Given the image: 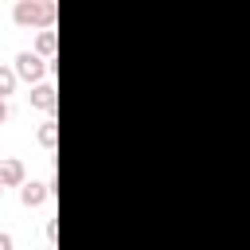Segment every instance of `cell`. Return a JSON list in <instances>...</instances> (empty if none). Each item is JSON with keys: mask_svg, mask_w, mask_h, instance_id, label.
<instances>
[{"mask_svg": "<svg viewBox=\"0 0 250 250\" xmlns=\"http://www.w3.org/2000/svg\"><path fill=\"white\" fill-rule=\"evenodd\" d=\"M55 16H59V8L51 0H16V8H12V20L20 27H55Z\"/></svg>", "mask_w": 250, "mask_h": 250, "instance_id": "obj_1", "label": "cell"}, {"mask_svg": "<svg viewBox=\"0 0 250 250\" xmlns=\"http://www.w3.org/2000/svg\"><path fill=\"white\" fill-rule=\"evenodd\" d=\"M47 70H51V66H47V59H43L39 51H20V55H16V74H20L23 82L35 86V82L47 78Z\"/></svg>", "mask_w": 250, "mask_h": 250, "instance_id": "obj_2", "label": "cell"}, {"mask_svg": "<svg viewBox=\"0 0 250 250\" xmlns=\"http://www.w3.org/2000/svg\"><path fill=\"white\" fill-rule=\"evenodd\" d=\"M27 98H31V105L43 109V113H55V105H59V90H55L51 82H35Z\"/></svg>", "mask_w": 250, "mask_h": 250, "instance_id": "obj_3", "label": "cell"}, {"mask_svg": "<svg viewBox=\"0 0 250 250\" xmlns=\"http://www.w3.org/2000/svg\"><path fill=\"white\" fill-rule=\"evenodd\" d=\"M47 195H51V184H35V180L20 184V203L23 207H39V203H47Z\"/></svg>", "mask_w": 250, "mask_h": 250, "instance_id": "obj_4", "label": "cell"}, {"mask_svg": "<svg viewBox=\"0 0 250 250\" xmlns=\"http://www.w3.org/2000/svg\"><path fill=\"white\" fill-rule=\"evenodd\" d=\"M0 180H4V188H20V184L27 180V168H23V160H16V156L0 160Z\"/></svg>", "mask_w": 250, "mask_h": 250, "instance_id": "obj_5", "label": "cell"}, {"mask_svg": "<svg viewBox=\"0 0 250 250\" xmlns=\"http://www.w3.org/2000/svg\"><path fill=\"white\" fill-rule=\"evenodd\" d=\"M55 47H59V43H55V31H51V27H43V31H39V39H35V51H39L43 59H55Z\"/></svg>", "mask_w": 250, "mask_h": 250, "instance_id": "obj_6", "label": "cell"}, {"mask_svg": "<svg viewBox=\"0 0 250 250\" xmlns=\"http://www.w3.org/2000/svg\"><path fill=\"white\" fill-rule=\"evenodd\" d=\"M16 66H0V98H8L12 90H16Z\"/></svg>", "mask_w": 250, "mask_h": 250, "instance_id": "obj_7", "label": "cell"}, {"mask_svg": "<svg viewBox=\"0 0 250 250\" xmlns=\"http://www.w3.org/2000/svg\"><path fill=\"white\" fill-rule=\"evenodd\" d=\"M55 141H59L55 121H43V125H39V145H43V148H55Z\"/></svg>", "mask_w": 250, "mask_h": 250, "instance_id": "obj_8", "label": "cell"}, {"mask_svg": "<svg viewBox=\"0 0 250 250\" xmlns=\"http://www.w3.org/2000/svg\"><path fill=\"white\" fill-rule=\"evenodd\" d=\"M8 121V98H0V125Z\"/></svg>", "mask_w": 250, "mask_h": 250, "instance_id": "obj_9", "label": "cell"}, {"mask_svg": "<svg viewBox=\"0 0 250 250\" xmlns=\"http://www.w3.org/2000/svg\"><path fill=\"white\" fill-rule=\"evenodd\" d=\"M0 250H12V238L8 234H0Z\"/></svg>", "mask_w": 250, "mask_h": 250, "instance_id": "obj_10", "label": "cell"}, {"mask_svg": "<svg viewBox=\"0 0 250 250\" xmlns=\"http://www.w3.org/2000/svg\"><path fill=\"white\" fill-rule=\"evenodd\" d=\"M0 191H4V180H0Z\"/></svg>", "mask_w": 250, "mask_h": 250, "instance_id": "obj_11", "label": "cell"}, {"mask_svg": "<svg viewBox=\"0 0 250 250\" xmlns=\"http://www.w3.org/2000/svg\"><path fill=\"white\" fill-rule=\"evenodd\" d=\"M51 4H55V0H51Z\"/></svg>", "mask_w": 250, "mask_h": 250, "instance_id": "obj_12", "label": "cell"}]
</instances>
